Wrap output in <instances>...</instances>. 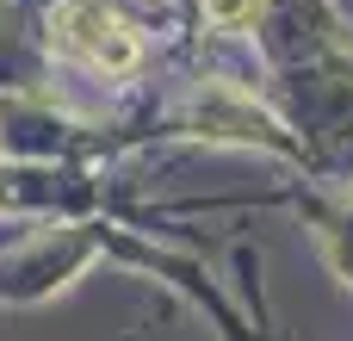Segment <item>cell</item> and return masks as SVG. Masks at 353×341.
Here are the masks:
<instances>
[{"instance_id": "cell-1", "label": "cell", "mask_w": 353, "mask_h": 341, "mask_svg": "<svg viewBox=\"0 0 353 341\" xmlns=\"http://www.w3.org/2000/svg\"><path fill=\"white\" fill-rule=\"evenodd\" d=\"M56 43H68L74 56H87V62L105 68V75H130L137 56H143L137 31H130L118 12H105V6H81V0L56 12Z\"/></svg>"}, {"instance_id": "cell-2", "label": "cell", "mask_w": 353, "mask_h": 341, "mask_svg": "<svg viewBox=\"0 0 353 341\" xmlns=\"http://www.w3.org/2000/svg\"><path fill=\"white\" fill-rule=\"evenodd\" d=\"M192 124H199L205 137H261V130H273V124H267L242 93H230V87H211V93L199 99Z\"/></svg>"}, {"instance_id": "cell-3", "label": "cell", "mask_w": 353, "mask_h": 341, "mask_svg": "<svg viewBox=\"0 0 353 341\" xmlns=\"http://www.w3.org/2000/svg\"><path fill=\"white\" fill-rule=\"evenodd\" d=\"M254 12H261V0H205V19H211V25H223V31L254 25Z\"/></svg>"}]
</instances>
